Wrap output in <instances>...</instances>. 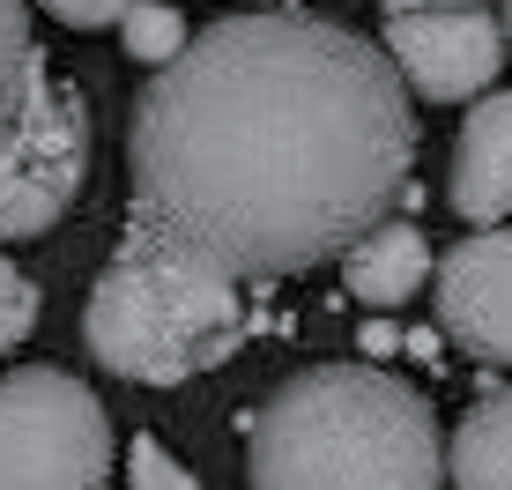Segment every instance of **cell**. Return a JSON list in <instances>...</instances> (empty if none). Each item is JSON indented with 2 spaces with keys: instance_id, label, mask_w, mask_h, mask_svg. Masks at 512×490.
I'll return each mask as SVG.
<instances>
[{
  "instance_id": "277c9868",
  "label": "cell",
  "mask_w": 512,
  "mask_h": 490,
  "mask_svg": "<svg viewBox=\"0 0 512 490\" xmlns=\"http://www.w3.org/2000/svg\"><path fill=\"white\" fill-rule=\"evenodd\" d=\"M112 483V416L60 364L0 379V490H97Z\"/></svg>"
},
{
  "instance_id": "8992f818",
  "label": "cell",
  "mask_w": 512,
  "mask_h": 490,
  "mask_svg": "<svg viewBox=\"0 0 512 490\" xmlns=\"http://www.w3.org/2000/svg\"><path fill=\"white\" fill-rule=\"evenodd\" d=\"M379 45L401 67L409 97L431 104L483 97L505 67V23L490 15V0H386Z\"/></svg>"
},
{
  "instance_id": "4fadbf2b",
  "label": "cell",
  "mask_w": 512,
  "mask_h": 490,
  "mask_svg": "<svg viewBox=\"0 0 512 490\" xmlns=\"http://www.w3.org/2000/svg\"><path fill=\"white\" fill-rule=\"evenodd\" d=\"M38 312H45V305H38V283H30V275L0 253V357H8V349L38 327Z\"/></svg>"
},
{
  "instance_id": "5bb4252c",
  "label": "cell",
  "mask_w": 512,
  "mask_h": 490,
  "mask_svg": "<svg viewBox=\"0 0 512 490\" xmlns=\"http://www.w3.org/2000/svg\"><path fill=\"white\" fill-rule=\"evenodd\" d=\"M127 468H134V483H141V490H193V483H201L186 461H171V453L156 446L149 431H134V453H127Z\"/></svg>"
},
{
  "instance_id": "3957f363",
  "label": "cell",
  "mask_w": 512,
  "mask_h": 490,
  "mask_svg": "<svg viewBox=\"0 0 512 490\" xmlns=\"http://www.w3.org/2000/svg\"><path fill=\"white\" fill-rule=\"evenodd\" d=\"M245 327H253L245 283L186 260L179 245L149 238L141 223H127L112 268L90 290V312H82L90 357L127 387H179L193 372H216L223 357H238Z\"/></svg>"
},
{
  "instance_id": "2e32d148",
  "label": "cell",
  "mask_w": 512,
  "mask_h": 490,
  "mask_svg": "<svg viewBox=\"0 0 512 490\" xmlns=\"http://www.w3.org/2000/svg\"><path fill=\"white\" fill-rule=\"evenodd\" d=\"M505 52H512V0H505Z\"/></svg>"
},
{
  "instance_id": "9a60e30c",
  "label": "cell",
  "mask_w": 512,
  "mask_h": 490,
  "mask_svg": "<svg viewBox=\"0 0 512 490\" xmlns=\"http://www.w3.org/2000/svg\"><path fill=\"white\" fill-rule=\"evenodd\" d=\"M38 8H52L60 23H75V30H104V23H119L134 0H38Z\"/></svg>"
},
{
  "instance_id": "7a4b0ae2",
  "label": "cell",
  "mask_w": 512,
  "mask_h": 490,
  "mask_svg": "<svg viewBox=\"0 0 512 490\" xmlns=\"http://www.w3.org/2000/svg\"><path fill=\"white\" fill-rule=\"evenodd\" d=\"M253 490H431L446 483L438 416L379 364H312L245 416Z\"/></svg>"
},
{
  "instance_id": "5b68a950",
  "label": "cell",
  "mask_w": 512,
  "mask_h": 490,
  "mask_svg": "<svg viewBox=\"0 0 512 490\" xmlns=\"http://www.w3.org/2000/svg\"><path fill=\"white\" fill-rule=\"evenodd\" d=\"M90 186V97L75 82H38L0 134V245L45 238Z\"/></svg>"
},
{
  "instance_id": "52a82bcc",
  "label": "cell",
  "mask_w": 512,
  "mask_h": 490,
  "mask_svg": "<svg viewBox=\"0 0 512 490\" xmlns=\"http://www.w3.org/2000/svg\"><path fill=\"white\" fill-rule=\"evenodd\" d=\"M438 327L453 349L512 372V223H475L438 260Z\"/></svg>"
},
{
  "instance_id": "ba28073f",
  "label": "cell",
  "mask_w": 512,
  "mask_h": 490,
  "mask_svg": "<svg viewBox=\"0 0 512 490\" xmlns=\"http://www.w3.org/2000/svg\"><path fill=\"white\" fill-rule=\"evenodd\" d=\"M453 208L468 223H512V90H483L453 142Z\"/></svg>"
},
{
  "instance_id": "7c38bea8",
  "label": "cell",
  "mask_w": 512,
  "mask_h": 490,
  "mask_svg": "<svg viewBox=\"0 0 512 490\" xmlns=\"http://www.w3.org/2000/svg\"><path fill=\"white\" fill-rule=\"evenodd\" d=\"M186 38H193L186 15L164 8V0H134V8L119 15V45H127V60H141V67H164Z\"/></svg>"
},
{
  "instance_id": "9c48e42d",
  "label": "cell",
  "mask_w": 512,
  "mask_h": 490,
  "mask_svg": "<svg viewBox=\"0 0 512 490\" xmlns=\"http://www.w3.org/2000/svg\"><path fill=\"white\" fill-rule=\"evenodd\" d=\"M342 283L357 305H372V312H394V305H409V297L431 283V238L416 231V223H394V216H379L364 238H349L342 253Z\"/></svg>"
},
{
  "instance_id": "6da1fadb",
  "label": "cell",
  "mask_w": 512,
  "mask_h": 490,
  "mask_svg": "<svg viewBox=\"0 0 512 490\" xmlns=\"http://www.w3.org/2000/svg\"><path fill=\"white\" fill-rule=\"evenodd\" d=\"M416 171V97L364 30L223 15L149 67L127 119V223L231 283H282L364 238Z\"/></svg>"
},
{
  "instance_id": "8fae6325",
  "label": "cell",
  "mask_w": 512,
  "mask_h": 490,
  "mask_svg": "<svg viewBox=\"0 0 512 490\" xmlns=\"http://www.w3.org/2000/svg\"><path fill=\"white\" fill-rule=\"evenodd\" d=\"M52 75L38 38H30V8L23 0H0V134L15 127V112L30 104V90Z\"/></svg>"
},
{
  "instance_id": "30bf717a",
  "label": "cell",
  "mask_w": 512,
  "mask_h": 490,
  "mask_svg": "<svg viewBox=\"0 0 512 490\" xmlns=\"http://www.w3.org/2000/svg\"><path fill=\"white\" fill-rule=\"evenodd\" d=\"M446 483L468 490H512V387L483 394L446 439Z\"/></svg>"
}]
</instances>
